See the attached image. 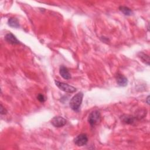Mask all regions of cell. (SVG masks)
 <instances>
[{
	"mask_svg": "<svg viewBox=\"0 0 150 150\" xmlns=\"http://www.w3.org/2000/svg\"><path fill=\"white\" fill-rule=\"evenodd\" d=\"M138 56L142 60V61L143 62H144L148 66L149 65V57L148 55H147L146 54H145L143 52H139L138 54Z\"/></svg>",
	"mask_w": 150,
	"mask_h": 150,
	"instance_id": "cell-11",
	"label": "cell"
},
{
	"mask_svg": "<svg viewBox=\"0 0 150 150\" xmlns=\"http://www.w3.org/2000/svg\"><path fill=\"white\" fill-rule=\"evenodd\" d=\"M9 26L12 28H18L19 27V23L18 20L15 18H11L8 19V21Z\"/></svg>",
	"mask_w": 150,
	"mask_h": 150,
	"instance_id": "cell-10",
	"label": "cell"
},
{
	"mask_svg": "<svg viewBox=\"0 0 150 150\" xmlns=\"http://www.w3.org/2000/svg\"><path fill=\"white\" fill-rule=\"evenodd\" d=\"M119 9L121 12H122L125 15L127 16H130L132 14V10L129 8L127 6H121L119 8Z\"/></svg>",
	"mask_w": 150,
	"mask_h": 150,
	"instance_id": "cell-12",
	"label": "cell"
},
{
	"mask_svg": "<svg viewBox=\"0 0 150 150\" xmlns=\"http://www.w3.org/2000/svg\"><path fill=\"white\" fill-rule=\"evenodd\" d=\"M149 96H148L146 97V103H147V104H149Z\"/></svg>",
	"mask_w": 150,
	"mask_h": 150,
	"instance_id": "cell-15",
	"label": "cell"
},
{
	"mask_svg": "<svg viewBox=\"0 0 150 150\" xmlns=\"http://www.w3.org/2000/svg\"><path fill=\"white\" fill-rule=\"evenodd\" d=\"M121 121L126 124H132L135 122L137 119L136 117H134L131 115L124 114L121 117Z\"/></svg>",
	"mask_w": 150,
	"mask_h": 150,
	"instance_id": "cell-7",
	"label": "cell"
},
{
	"mask_svg": "<svg viewBox=\"0 0 150 150\" xmlns=\"http://www.w3.org/2000/svg\"><path fill=\"white\" fill-rule=\"evenodd\" d=\"M83 98V93L79 92L74 95L70 101V107L74 111H79Z\"/></svg>",
	"mask_w": 150,
	"mask_h": 150,
	"instance_id": "cell-1",
	"label": "cell"
},
{
	"mask_svg": "<svg viewBox=\"0 0 150 150\" xmlns=\"http://www.w3.org/2000/svg\"><path fill=\"white\" fill-rule=\"evenodd\" d=\"M5 39L7 42L12 45H18L20 43V42L17 39L15 36H14L12 33L10 32L5 35Z\"/></svg>",
	"mask_w": 150,
	"mask_h": 150,
	"instance_id": "cell-8",
	"label": "cell"
},
{
	"mask_svg": "<svg viewBox=\"0 0 150 150\" xmlns=\"http://www.w3.org/2000/svg\"><path fill=\"white\" fill-rule=\"evenodd\" d=\"M37 98H38V100L40 102H41V103H43V102H45V100H46L45 97L43 94H39L38 95V96H37Z\"/></svg>",
	"mask_w": 150,
	"mask_h": 150,
	"instance_id": "cell-13",
	"label": "cell"
},
{
	"mask_svg": "<svg viewBox=\"0 0 150 150\" xmlns=\"http://www.w3.org/2000/svg\"><path fill=\"white\" fill-rule=\"evenodd\" d=\"M101 119V116L100 111L98 110H94L91 111L88 117V122L91 127H94L98 125Z\"/></svg>",
	"mask_w": 150,
	"mask_h": 150,
	"instance_id": "cell-2",
	"label": "cell"
},
{
	"mask_svg": "<svg viewBox=\"0 0 150 150\" xmlns=\"http://www.w3.org/2000/svg\"><path fill=\"white\" fill-rule=\"evenodd\" d=\"M116 81L119 86L125 87L128 84L127 78L120 73H117L116 75Z\"/></svg>",
	"mask_w": 150,
	"mask_h": 150,
	"instance_id": "cell-6",
	"label": "cell"
},
{
	"mask_svg": "<svg viewBox=\"0 0 150 150\" xmlns=\"http://www.w3.org/2000/svg\"><path fill=\"white\" fill-rule=\"evenodd\" d=\"M54 83L56 86L61 90L66 92V93H74L76 91V88L70 85H69L67 83H64L63 82H60L55 80Z\"/></svg>",
	"mask_w": 150,
	"mask_h": 150,
	"instance_id": "cell-3",
	"label": "cell"
},
{
	"mask_svg": "<svg viewBox=\"0 0 150 150\" xmlns=\"http://www.w3.org/2000/svg\"><path fill=\"white\" fill-rule=\"evenodd\" d=\"M74 143L79 146H82L85 145L88 142L87 135L85 134H81L76 136V137L73 140Z\"/></svg>",
	"mask_w": 150,
	"mask_h": 150,
	"instance_id": "cell-4",
	"label": "cell"
},
{
	"mask_svg": "<svg viewBox=\"0 0 150 150\" xmlns=\"http://www.w3.org/2000/svg\"><path fill=\"white\" fill-rule=\"evenodd\" d=\"M0 112H1V115H4V114H6V112H7V111L4 108V107L2 106V104H1V110H0Z\"/></svg>",
	"mask_w": 150,
	"mask_h": 150,
	"instance_id": "cell-14",
	"label": "cell"
},
{
	"mask_svg": "<svg viewBox=\"0 0 150 150\" xmlns=\"http://www.w3.org/2000/svg\"><path fill=\"white\" fill-rule=\"evenodd\" d=\"M59 73L60 76L66 80H69L71 79V75L67 69V67H66L64 66H61L59 69Z\"/></svg>",
	"mask_w": 150,
	"mask_h": 150,
	"instance_id": "cell-9",
	"label": "cell"
},
{
	"mask_svg": "<svg viewBox=\"0 0 150 150\" xmlns=\"http://www.w3.org/2000/svg\"><path fill=\"white\" fill-rule=\"evenodd\" d=\"M67 123V120L62 117L56 116L51 120V124L55 127L60 128L63 127Z\"/></svg>",
	"mask_w": 150,
	"mask_h": 150,
	"instance_id": "cell-5",
	"label": "cell"
}]
</instances>
